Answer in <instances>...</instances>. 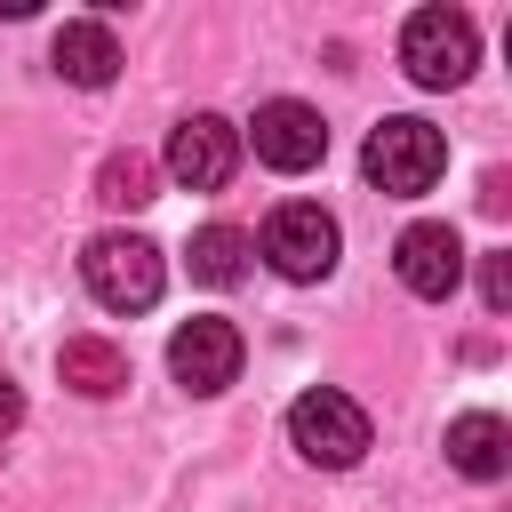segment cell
Masks as SVG:
<instances>
[{"mask_svg": "<svg viewBox=\"0 0 512 512\" xmlns=\"http://www.w3.org/2000/svg\"><path fill=\"white\" fill-rule=\"evenodd\" d=\"M96 200H104V208H144V200H152V160H144V152H112V160L96 168Z\"/></svg>", "mask_w": 512, "mask_h": 512, "instance_id": "cell-14", "label": "cell"}, {"mask_svg": "<svg viewBox=\"0 0 512 512\" xmlns=\"http://www.w3.org/2000/svg\"><path fill=\"white\" fill-rule=\"evenodd\" d=\"M360 168H368V184H376V192L416 200V192H432V184H440V168H448V136H440L432 120H416V112H392V120H376V128H368Z\"/></svg>", "mask_w": 512, "mask_h": 512, "instance_id": "cell-1", "label": "cell"}, {"mask_svg": "<svg viewBox=\"0 0 512 512\" xmlns=\"http://www.w3.org/2000/svg\"><path fill=\"white\" fill-rule=\"evenodd\" d=\"M448 464H456L464 480H504V472H512V424H504L496 408H464V416L448 424Z\"/></svg>", "mask_w": 512, "mask_h": 512, "instance_id": "cell-10", "label": "cell"}, {"mask_svg": "<svg viewBox=\"0 0 512 512\" xmlns=\"http://www.w3.org/2000/svg\"><path fill=\"white\" fill-rule=\"evenodd\" d=\"M336 216L320 208V200H280L272 208V224H264V264L280 272V280H328L336 272Z\"/></svg>", "mask_w": 512, "mask_h": 512, "instance_id": "cell-5", "label": "cell"}, {"mask_svg": "<svg viewBox=\"0 0 512 512\" xmlns=\"http://www.w3.org/2000/svg\"><path fill=\"white\" fill-rule=\"evenodd\" d=\"M56 376H64L80 400H112V392H128V352L104 344V336H64V344H56Z\"/></svg>", "mask_w": 512, "mask_h": 512, "instance_id": "cell-12", "label": "cell"}, {"mask_svg": "<svg viewBox=\"0 0 512 512\" xmlns=\"http://www.w3.org/2000/svg\"><path fill=\"white\" fill-rule=\"evenodd\" d=\"M480 304L488 312H512V248H488L480 256Z\"/></svg>", "mask_w": 512, "mask_h": 512, "instance_id": "cell-15", "label": "cell"}, {"mask_svg": "<svg viewBox=\"0 0 512 512\" xmlns=\"http://www.w3.org/2000/svg\"><path fill=\"white\" fill-rule=\"evenodd\" d=\"M288 440H296V456H304V464L344 472V464H360V456H368V408H360L352 392L312 384V392L288 408Z\"/></svg>", "mask_w": 512, "mask_h": 512, "instance_id": "cell-4", "label": "cell"}, {"mask_svg": "<svg viewBox=\"0 0 512 512\" xmlns=\"http://www.w3.org/2000/svg\"><path fill=\"white\" fill-rule=\"evenodd\" d=\"M16 416H24V400H16V384L0 376V432H16Z\"/></svg>", "mask_w": 512, "mask_h": 512, "instance_id": "cell-16", "label": "cell"}, {"mask_svg": "<svg viewBox=\"0 0 512 512\" xmlns=\"http://www.w3.org/2000/svg\"><path fill=\"white\" fill-rule=\"evenodd\" d=\"M400 64H408L416 88H456V80H472V64H480L472 16H464V8H416V16L400 24Z\"/></svg>", "mask_w": 512, "mask_h": 512, "instance_id": "cell-3", "label": "cell"}, {"mask_svg": "<svg viewBox=\"0 0 512 512\" xmlns=\"http://www.w3.org/2000/svg\"><path fill=\"white\" fill-rule=\"evenodd\" d=\"M248 256H256V240H248L240 224H200V232H192V248H184L192 280H208V288H232V280H248Z\"/></svg>", "mask_w": 512, "mask_h": 512, "instance_id": "cell-13", "label": "cell"}, {"mask_svg": "<svg viewBox=\"0 0 512 512\" xmlns=\"http://www.w3.org/2000/svg\"><path fill=\"white\" fill-rule=\"evenodd\" d=\"M168 376L184 384V392H224L232 376H240V328L232 320H184L176 336H168Z\"/></svg>", "mask_w": 512, "mask_h": 512, "instance_id": "cell-9", "label": "cell"}, {"mask_svg": "<svg viewBox=\"0 0 512 512\" xmlns=\"http://www.w3.org/2000/svg\"><path fill=\"white\" fill-rule=\"evenodd\" d=\"M232 168H240V128L224 112H184L168 136V176L184 192H216V184H232Z\"/></svg>", "mask_w": 512, "mask_h": 512, "instance_id": "cell-7", "label": "cell"}, {"mask_svg": "<svg viewBox=\"0 0 512 512\" xmlns=\"http://www.w3.org/2000/svg\"><path fill=\"white\" fill-rule=\"evenodd\" d=\"M392 272H400L408 296L448 304L456 280H464V240H456V224H408V232L392 240Z\"/></svg>", "mask_w": 512, "mask_h": 512, "instance_id": "cell-8", "label": "cell"}, {"mask_svg": "<svg viewBox=\"0 0 512 512\" xmlns=\"http://www.w3.org/2000/svg\"><path fill=\"white\" fill-rule=\"evenodd\" d=\"M80 280H88V296L104 312H152L160 288H168V264H160V248L144 232H96L80 248Z\"/></svg>", "mask_w": 512, "mask_h": 512, "instance_id": "cell-2", "label": "cell"}, {"mask_svg": "<svg viewBox=\"0 0 512 512\" xmlns=\"http://www.w3.org/2000/svg\"><path fill=\"white\" fill-rule=\"evenodd\" d=\"M48 64H56L72 88H112V72H120V40H112V24L80 16V24H64V32L48 40Z\"/></svg>", "mask_w": 512, "mask_h": 512, "instance_id": "cell-11", "label": "cell"}, {"mask_svg": "<svg viewBox=\"0 0 512 512\" xmlns=\"http://www.w3.org/2000/svg\"><path fill=\"white\" fill-rule=\"evenodd\" d=\"M248 144H256V160H264V168L304 176V168H320V152H328V120H320L304 96H272V104H256Z\"/></svg>", "mask_w": 512, "mask_h": 512, "instance_id": "cell-6", "label": "cell"}]
</instances>
